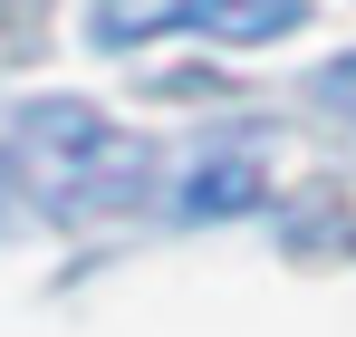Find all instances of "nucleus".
<instances>
[{
    "label": "nucleus",
    "instance_id": "nucleus-1",
    "mask_svg": "<svg viewBox=\"0 0 356 337\" xmlns=\"http://www.w3.org/2000/svg\"><path fill=\"white\" fill-rule=\"evenodd\" d=\"M19 145H29V183H39V203L67 212V222L135 212V193H145V145L116 135L97 107H39L29 125H19Z\"/></svg>",
    "mask_w": 356,
    "mask_h": 337
},
{
    "label": "nucleus",
    "instance_id": "nucleus-2",
    "mask_svg": "<svg viewBox=\"0 0 356 337\" xmlns=\"http://www.w3.org/2000/svg\"><path fill=\"white\" fill-rule=\"evenodd\" d=\"M308 19V0H97L87 10V39L97 49H145L164 29H202V39H289Z\"/></svg>",
    "mask_w": 356,
    "mask_h": 337
},
{
    "label": "nucleus",
    "instance_id": "nucleus-4",
    "mask_svg": "<svg viewBox=\"0 0 356 337\" xmlns=\"http://www.w3.org/2000/svg\"><path fill=\"white\" fill-rule=\"evenodd\" d=\"M318 97H327V107H337V116H356V58H337V68L318 77Z\"/></svg>",
    "mask_w": 356,
    "mask_h": 337
},
{
    "label": "nucleus",
    "instance_id": "nucleus-3",
    "mask_svg": "<svg viewBox=\"0 0 356 337\" xmlns=\"http://www.w3.org/2000/svg\"><path fill=\"white\" fill-rule=\"evenodd\" d=\"M270 193V164L260 155H202V164L174 183V212L183 222H222V212H250Z\"/></svg>",
    "mask_w": 356,
    "mask_h": 337
}]
</instances>
